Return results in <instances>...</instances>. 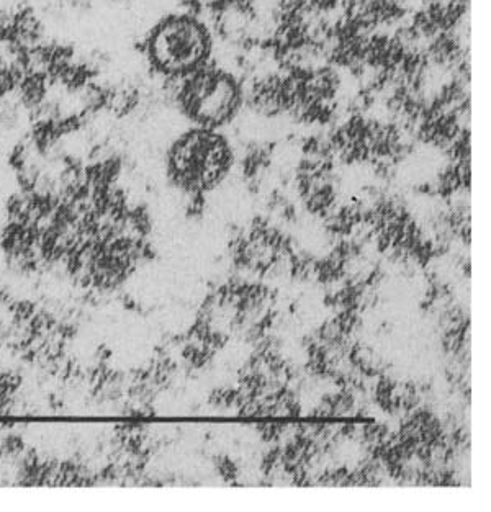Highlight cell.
<instances>
[{"instance_id":"obj_1","label":"cell","mask_w":491,"mask_h":512,"mask_svg":"<svg viewBox=\"0 0 491 512\" xmlns=\"http://www.w3.org/2000/svg\"><path fill=\"white\" fill-rule=\"evenodd\" d=\"M146 54L154 71L169 79H184L207 66L212 36L194 15H169L149 33Z\"/></svg>"},{"instance_id":"obj_2","label":"cell","mask_w":491,"mask_h":512,"mask_svg":"<svg viewBox=\"0 0 491 512\" xmlns=\"http://www.w3.org/2000/svg\"><path fill=\"white\" fill-rule=\"evenodd\" d=\"M231 161L230 144L220 133L195 126L172 143L167 172L185 192H205L225 177Z\"/></svg>"},{"instance_id":"obj_3","label":"cell","mask_w":491,"mask_h":512,"mask_svg":"<svg viewBox=\"0 0 491 512\" xmlns=\"http://www.w3.org/2000/svg\"><path fill=\"white\" fill-rule=\"evenodd\" d=\"M176 102L190 123L218 130L238 117L243 107V89L230 72L205 66L182 79Z\"/></svg>"}]
</instances>
